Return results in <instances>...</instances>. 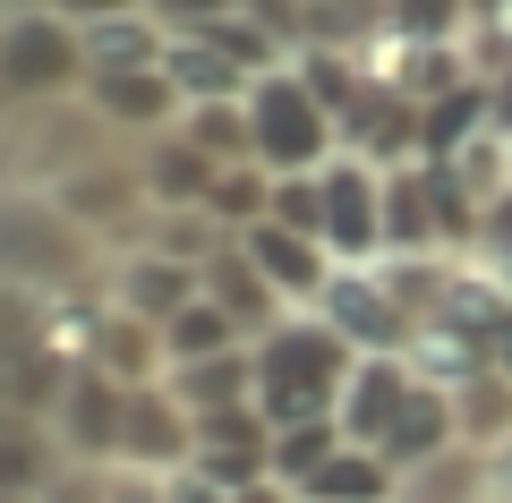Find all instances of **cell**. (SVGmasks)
Instances as JSON below:
<instances>
[{
    "label": "cell",
    "mask_w": 512,
    "mask_h": 503,
    "mask_svg": "<svg viewBox=\"0 0 512 503\" xmlns=\"http://www.w3.org/2000/svg\"><path fill=\"white\" fill-rule=\"evenodd\" d=\"M359 367V350L333 333L325 316H282L265 342H256V410L265 427H316V418L342 410V384Z\"/></svg>",
    "instance_id": "6da1fadb"
},
{
    "label": "cell",
    "mask_w": 512,
    "mask_h": 503,
    "mask_svg": "<svg viewBox=\"0 0 512 503\" xmlns=\"http://www.w3.org/2000/svg\"><path fill=\"white\" fill-rule=\"evenodd\" d=\"M0 94L9 111H52L86 94V26L60 9H9L0 18Z\"/></svg>",
    "instance_id": "7a4b0ae2"
},
{
    "label": "cell",
    "mask_w": 512,
    "mask_h": 503,
    "mask_svg": "<svg viewBox=\"0 0 512 503\" xmlns=\"http://www.w3.org/2000/svg\"><path fill=\"white\" fill-rule=\"evenodd\" d=\"M248 137H256V171H274V180H299V171H325L342 128L333 111L308 94L299 69H265L248 86Z\"/></svg>",
    "instance_id": "3957f363"
},
{
    "label": "cell",
    "mask_w": 512,
    "mask_h": 503,
    "mask_svg": "<svg viewBox=\"0 0 512 503\" xmlns=\"http://www.w3.org/2000/svg\"><path fill=\"white\" fill-rule=\"evenodd\" d=\"M120 410H128V393L111 376H94L86 359H69L60 384L43 393V418H52L69 469H111V461H120Z\"/></svg>",
    "instance_id": "277c9868"
},
{
    "label": "cell",
    "mask_w": 512,
    "mask_h": 503,
    "mask_svg": "<svg viewBox=\"0 0 512 503\" xmlns=\"http://www.w3.org/2000/svg\"><path fill=\"white\" fill-rule=\"evenodd\" d=\"M197 461V418L180 410L171 384H146V393H128L120 410V461L111 469H146V478H180Z\"/></svg>",
    "instance_id": "5b68a950"
},
{
    "label": "cell",
    "mask_w": 512,
    "mask_h": 503,
    "mask_svg": "<svg viewBox=\"0 0 512 503\" xmlns=\"http://www.w3.org/2000/svg\"><path fill=\"white\" fill-rule=\"evenodd\" d=\"M316 188H325V248L342 256V265H359L367 248H384V180H376V162L333 154L325 171H316Z\"/></svg>",
    "instance_id": "8992f818"
},
{
    "label": "cell",
    "mask_w": 512,
    "mask_h": 503,
    "mask_svg": "<svg viewBox=\"0 0 512 503\" xmlns=\"http://www.w3.org/2000/svg\"><path fill=\"white\" fill-rule=\"evenodd\" d=\"M103 299L128 307V316H146V324H171L188 299H205V265H188V256H171V248L146 239V248H128L120 265H111Z\"/></svg>",
    "instance_id": "52a82bcc"
},
{
    "label": "cell",
    "mask_w": 512,
    "mask_h": 503,
    "mask_svg": "<svg viewBox=\"0 0 512 503\" xmlns=\"http://www.w3.org/2000/svg\"><path fill=\"white\" fill-rule=\"evenodd\" d=\"M86 367H94V376H111L120 393H146V384H163V376H171V359H163V324H146V316H128V307L103 299V316L86 324Z\"/></svg>",
    "instance_id": "ba28073f"
},
{
    "label": "cell",
    "mask_w": 512,
    "mask_h": 503,
    "mask_svg": "<svg viewBox=\"0 0 512 503\" xmlns=\"http://www.w3.org/2000/svg\"><path fill=\"white\" fill-rule=\"evenodd\" d=\"M239 248H248V265L274 282V299L282 307H316L325 299V282H333V248L325 239H308V231H282V222H256V231H239Z\"/></svg>",
    "instance_id": "9c48e42d"
},
{
    "label": "cell",
    "mask_w": 512,
    "mask_h": 503,
    "mask_svg": "<svg viewBox=\"0 0 512 503\" xmlns=\"http://www.w3.org/2000/svg\"><path fill=\"white\" fill-rule=\"evenodd\" d=\"M60 469H69V452H60L52 418H43V410H18V401H0V495L43 503V495L60 486Z\"/></svg>",
    "instance_id": "30bf717a"
},
{
    "label": "cell",
    "mask_w": 512,
    "mask_h": 503,
    "mask_svg": "<svg viewBox=\"0 0 512 503\" xmlns=\"http://www.w3.org/2000/svg\"><path fill=\"white\" fill-rule=\"evenodd\" d=\"M316 316H325L359 359H376V350L402 342V299H393V282H367V273H333L325 299H316Z\"/></svg>",
    "instance_id": "8fae6325"
},
{
    "label": "cell",
    "mask_w": 512,
    "mask_h": 503,
    "mask_svg": "<svg viewBox=\"0 0 512 503\" xmlns=\"http://www.w3.org/2000/svg\"><path fill=\"white\" fill-rule=\"evenodd\" d=\"M410 393H419V384H410V367L393 359V350H376V359H359V367H350L333 427H342L350 444H367V452H376L384 435H393V418H402V401H410Z\"/></svg>",
    "instance_id": "7c38bea8"
},
{
    "label": "cell",
    "mask_w": 512,
    "mask_h": 503,
    "mask_svg": "<svg viewBox=\"0 0 512 503\" xmlns=\"http://www.w3.org/2000/svg\"><path fill=\"white\" fill-rule=\"evenodd\" d=\"M163 77L180 86V111H188V103H239V94L256 86V77L239 69L214 35H171V43H163Z\"/></svg>",
    "instance_id": "4fadbf2b"
},
{
    "label": "cell",
    "mask_w": 512,
    "mask_h": 503,
    "mask_svg": "<svg viewBox=\"0 0 512 503\" xmlns=\"http://www.w3.org/2000/svg\"><path fill=\"white\" fill-rule=\"evenodd\" d=\"M393 495H402V469L384 461V452H367V444H342L299 486V503H393Z\"/></svg>",
    "instance_id": "5bb4252c"
},
{
    "label": "cell",
    "mask_w": 512,
    "mask_h": 503,
    "mask_svg": "<svg viewBox=\"0 0 512 503\" xmlns=\"http://www.w3.org/2000/svg\"><path fill=\"white\" fill-rule=\"evenodd\" d=\"M163 26L146 9H128V18H103L86 26V77H120V69H163Z\"/></svg>",
    "instance_id": "9a60e30c"
},
{
    "label": "cell",
    "mask_w": 512,
    "mask_h": 503,
    "mask_svg": "<svg viewBox=\"0 0 512 503\" xmlns=\"http://www.w3.org/2000/svg\"><path fill=\"white\" fill-rule=\"evenodd\" d=\"M444 444H453V418H444V401H436V393L419 384V393L402 401V418H393V435H384L376 452H384V461H393V469L410 478V469H427V461H436Z\"/></svg>",
    "instance_id": "2e32d148"
},
{
    "label": "cell",
    "mask_w": 512,
    "mask_h": 503,
    "mask_svg": "<svg viewBox=\"0 0 512 503\" xmlns=\"http://www.w3.org/2000/svg\"><path fill=\"white\" fill-rule=\"evenodd\" d=\"M188 145H197L205 162H222V171H231V162H256V137H248V94H239V103H188L180 120Z\"/></svg>",
    "instance_id": "e0dca14e"
},
{
    "label": "cell",
    "mask_w": 512,
    "mask_h": 503,
    "mask_svg": "<svg viewBox=\"0 0 512 503\" xmlns=\"http://www.w3.org/2000/svg\"><path fill=\"white\" fill-rule=\"evenodd\" d=\"M222 350H248V333H239V324L222 316L214 299H188L180 316L163 324V359H171V367H197V359H222Z\"/></svg>",
    "instance_id": "ac0fdd59"
},
{
    "label": "cell",
    "mask_w": 512,
    "mask_h": 503,
    "mask_svg": "<svg viewBox=\"0 0 512 503\" xmlns=\"http://www.w3.org/2000/svg\"><path fill=\"white\" fill-rule=\"evenodd\" d=\"M461 9H470V0H384V18H393L402 43H444L461 26Z\"/></svg>",
    "instance_id": "d6986e66"
},
{
    "label": "cell",
    "mask_w": 512,
    "mask_h": 503,
    "mask_svg": "<svg viewBox=\"0 0 512 503\" xmlns=\"http://www.w3.org/2000/svg\"><path fill=\"white\" fill-rule=\"evenodd\" d=\"M231 9H248V0H146V18L163 26V35H205V26H222Z\"/></svg>",
    "instance_id": "ffe728a7"
},
{
    "label": "cell",
    "mask_w": 512,
    "mask_h": 503,
    "mask_svg": "<svg viewBox=\"0 0 512 503\" xmlns=\"http://www.w3.org/2000/svg\"><path fill=\"white\" fill-rule=\"evenodd\" d=\"M94 503H171L163 478H146V469H103V495Z\"/></svg>",
    "instance_id": "44dd1931"
},
{
    "label": "cell",
    "mask_w": 512,
    "mask_h": 503,
    "mask_svg": "<svg viewBox=\"0 0 512 503\" xmlns=\"http://www.w3.org/2000/svg\"><path fill=\"white\" fill-rule=\"evenodd\" d=\"M43 9H60L69 26H103V18H128V9H146V0H43Z\"/></svg>",
    "instance_id": "7402d4cb"
},
{
    "label": "cell",
    "mask_w": 512,
    "mask_h": 503,
    "mask_svg": "<svg viewBox=\"0 0 512 503\" xmlns=\"http://www.w3.org/2000/svg\"><path fill=\"white\" fill-rule=\"evenodd\" d=\"M163 495L171 503H231V486H214L205 469H180V478H163Z\"/></svg>",
    "instance_id": "603a6c76"
},
{
    "label": "cell",
    "mask_w": 512,
    "mask_h": 503,
    "mask_svg": "<svg viewBox=\"0 0 512 503\" xmlns=\"http://www.w3.org/2000/svg\"><path fill=\"white\" fill-rule=\"evenodd\" d=\"M231 503H299L291 486H274V478H256V486H231Z\"/></svg>",
    "instance_id": "cb8c5ba5"
},
{
    "label": "cell",
    "mask_w": 512,
    "mask_h": 503,
    "mask_svg": "<svg viewBox=\"0 0 512 503\" xmlns=\"http://www.w3.org/2000/svg\"><path fill=\"white\" fill-rule=\"evenodd\" d=\"M495 120H504V128H512V86H495Z\"/></svg>",
    "instance_id": "d4e9b609"
},
{
    "label": "cell",
    "mask_w": 512,
    "mask_h": 503,
    "mask_svg": "<svg viewBox=\"0 0 512 503\" xmlns=\"http://www.w3.org/2000/svg\"><path fill=\"white\" fill-rule=\"evenodd\" d=\"M495 350H504V367H512V316H504V324H495Z\"/></svg>",
    "instance_id": "484cf974"
}]
</instances>
